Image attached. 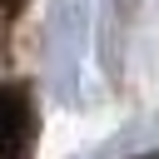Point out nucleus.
Returning <instances> with one entry per match:
<instances>
[{"label":"nucleus","instance_id":"f257e3e1","mask_svg":"<svg viewBox=\"0 0 159 159\" xmlns=\"http://www.w3.org/2000/svg\"><path fill=\"white\" fill-rule=\"evenodd\" d=\"M30 144V104L20 89L0 84V159H20Z\"/></svg>","mask_w":159,"mask_h":159},{"label":"nucleus","instance_id":"f03ea898","mask_svg":"<svg viewBox=\"0 0 159 159\" xmlns=\"http://www.w3.org/2000/svg\"><path fill=\"white\" fill-rule=\"evenodd\" d=\"M144 159H159V154H144Z\"/></svg>","mask_w":159,"mask_h":159}]
</instances>
